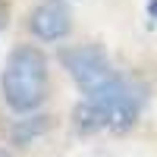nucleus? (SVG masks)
<instances>
[{
	"label": "nucleus",
	"mask_w": 157,
	"mask_h": 157,
	"mask_svg": "<svg viewBox=\"0 0 157 157\" xmlns=\"http://www.w3.org/2000/svg\"><path fill=\"white\" fill-rule=\"evenodd\" d=\"M6 19H10V6L0 0V32H3V25H6Z\"/></svg>",
	"instance_id": "5"
},
{
	"label": "nucleus",
	"mask_w": 157,
	"mask_h": 157,
	"mask_svg": "<svg viewBox=\"0 0 157 157\" xmlns=\"http://www.w3.org/2000/svg\"><path fill=\"white\" fill-rule=\"evenodd\" d=\"M72 29V10L66 0H41L32 16H29V32L38 41H60Z\"/></svg>",
	"instance_id": "4"
},
{
	"label": "nucleus",
	"mask_w": 157,
	"mask_h": 157,
	"mask_svg": "<svg viewBox=\"0 0 157 157\" xmlns=\"http://www.w3.org/2000/svg\"><path fill=\"white\" fill-rule=\"evenodd\" d=\"M60 60H63V66H66V72L75 78V85L85 88V94L104 88L107 82H113V78L120 75V72L113 69L110 57L104 54V47H98V44L66 47V50L60 54Z\"/></svg>",
	"instance_id": "3"
},
{
	"label": "nucleus",
	"mask_w": 157,
	"mask_h": 157,
	"mask_svg": "<svg viewBox=\"0 0 157 157\" xmlns=\"http://www.w3.org/2000/svg\"><path fill=\"white\" fill-rule=\"evenodd\" d=\"M141 107H145V85L135 78L116 75L104 88L91 91L85 104L75 107V129L78 132H126L132 129Z\"/></svg>",
	"instance_id": "1"
},
{
	"label": "nucleus",
	"mask_w": 157,
	"mask_h": 157,
	"mask_svg": "<svg viewBox=\"0 0 157 157\" xmlns=\"http://www.w3.org/2000/svg\"><path fill=\"white\" fill-rule=\"evenodd\" d=\"M0 157H13V154H10V151H6V148H0Z\"/></svg>",
	"instance_id": "6"
},
{
	"label": "nucleus",
	"mask_w": 157,
	"mask_h": 157,
	"mask_svg": "<svg viewBox=\"0 0 157 157\" xmlns=\"http://www.w3.org/2000/svg\"><path fill=\"white\" fill-rule=\"evenodd\" d=\"M0 91L16 113H32L41 107L47 98V60L41 50L32 44H22L13 50L3 63Z\"/></svg>",
	"instance_id": "2"
}]
</instances>
